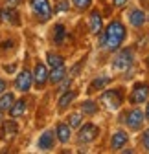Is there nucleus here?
Instances as JSON below:
<instances>
[{"label": "nucleus", "mask_w": 149, "mask_h": 154, "mask_svg": "<svg viewBox=\"0 0 149 154\" xmlns=\"http://www.w3.org/2000/svg\"><path fill=\"white\" fill-rule=\"evenodd\" d=\"M101 105L107 110H118L123 105V92L122 88H113V90H105L100 97Z\"/></svg>", "instance_id": "2"}, {"label": "nucleus", "mask_w": 149, "mask_h": 154, "mask_svg": "<svg viewBox=\"0 0 149 154\" xmlns=\"http://www.w3.org/2000/svg\"><path fill=\"white\" fill-rule=\"evenodd\" d=\"M53 143H55V134L52 130H46L41 134L39 141H37V147H39L41 150H52L53 149Z\"/></svg>", "instance_id": "13"}, {"label": "nucleus", "mask_w": 149, "mask_h": 154, "mask_svg": "<svg viewBox=\"0 0 149 154\" xmlns=\"http://www.w3.org/2000/svg\"><path fill=\"white\" fill-rule=\"evenodd\" d=\"M4 70H6V72H9V73H13V72H15V64H6V66H4Z\"/></svg>", "instance_id": "31"}, {"label": "nucleus", "mask_w": 149, "mask_h": 154, "mask_svg": "<svg viewBox=\"0 0 149 154\" xmlns=\"http://www.w3.org/2000/svg\"><path fill=\"white\" fill-rule=\"evenodd\" d=\"M110 81H113V79H110L109 75H98L96 79L88 85V90H87V92H88V94H94V92H98V90H103Z\"/></svg>", "instance_id": "16"}, {"label": "nucleus", "mask_w": 149, "mask_h": 154, "mask_svg": "<svg viewBox=\"0 0 149 154\" xmlns=\"http://www.w3.org/2000/svg\"><path fill=\"white\" fill-rule=\"evenodd\" d=\"M8 112H9L11 118H21V116H24V114H26V101H24V99L15 101Z\"/></svg>", "instance_id": "19"}, {"label": "nucleus", "mask_w": 149, "mask_h": 154, "mask_svg": "<svg viewBox=\"0 0 149 154\" xmlns=\"http://www.w3.org/2000/svg\"><path fill=\"white\" fill-rule=\"evenodd\" d=\"M144 121H145V116L140 108H133V110H129L122 116V123H125L131 130H140Z\"/></svg>", "instance_id": "3"}, {"label": "nucleus", "mask_w": 149, "mask_h": 154, "mask_svg": "<svg viewBox=\"0 0 149 154\" xmlns=\"http://www.w3.org/2000/svg\"><path fill=\"white\" fill-rule=\"evenodd\" d=\"M2 119H4V110L0 108V123H2Z\"/></svg>", "instance_id": "34"}, {"label": "nucleus", "mask_w": 149, "mask_h": 154, "mask_svg": "<svg viewBox=\"0 0 149 154\" xmlns=\"http://www.w3.org/2000/svg\"><path fill=\"white\" fill-rule=\"evenodd\" d=\"M33 83L37 88H43L46 83H48V68L44 63H37L35 68H33Z\"/></svg>", "instance_id": "9"}, {"label": "nucleus", "mask_w": 149, "mask_h": 154, "mask_svg": "<svg viewBox=\"0 0 149 154\" xmlns=\"http://www.w3.org/2000/svg\"><path fill=\"white\" fill-rule=\"evenodd\" d=\"M15 103V95L11 92H4V94H0V108H2L4 112L11 108V105Z\"/></svg>", "instance_id": "20"}, {"label": "nucleus", "mask_w": 149, "mask_h": 154, "mask_svg": "<svg viewBox=\"0 0 149 154\" xmlns=\"http://www.w3.org/2000/svg\"><path fill=\"white\" fill-rule=\"evenodd\" d=\"M18 2H21V0H8V4H9V6H11V8H13V6H17V4H18Z\"/></svg>", "instance_id": "32"}, {"label": "nucleus", "mask_w": 149, "mask_h": 154, "mask_svg": "<svg viewBox=\"0 0 149 154\" xmlns=\"http://www.w3.org/2000/svg\"><path fill=\"white\" fill-rule=\"evenodd\" d=\"M72 2H74V6H76L79 11H85V9H88V8H90L92 0H72Z\"/></svg>", "instance_id": "26"}, {"label": "nucleus", "mask_w": 149, "mask_h": 154, "mask_svg": "<svg viewBox=\"0 0 149 154\" xmlns=\"http://www.w3.org/2000/svg\"><path fill=\"white\" fill-rule=\"evenodd\" d=\"M127 141H129V134H127L125 130H118V132L113 134V140H110V149H113V150H120V149H123V147L127 145Z\"/></svg>", "instance_id": "12"}, {"label": "nucleus", "mask_w": 149, "mask_h": 154, "mask_svg": "<svg viewBox=\"0 0 149 154\" xmlns=\"http://www.w3.org/2000/svg\"><path fill=\"white\" fill-rule=\"evenodd\" d=\"M63 38H65V26L57 24L55 26V31H53V41H55V44H61Z\"/></svg>", "instance_id": "25"}, {"label": "nucleus", "mask_w": 149, "mask_h": 154, "mask_svg": "<svg viewBox=\"0 0 149 154\" xmlns=\"http://www.w3.org/2000/svg\"><path fill=\"white\" fill-rule=\"evenodd\" d=\"M31 85H33V75H31V72L22 70L21 73H17V77H15V88L18 92H22V94L30 92Z\"/></svg>", "instance_id": "8"}, {"label": "nucleus", "mask_w": 149, "mask_h": 154, "mask_svg": "<svg viewBox=\"0 0 149 154\" xmlns=\"http://www.w3.org/2000/svg\"><path fill=\"white\" fill-rule=\"evenodd\" d=\"M76 97H78V92H76V90H68V92L65 90V92L61 94V97H59V103H57V105H59V110H65L66 106H70Z\"/></svg>", "instance_id": "18"}, {"label": "nucleus", "mask_w": 149, "mask_h": 154, "mask_svg": "<svg viewBox=\"0 0 149 154\" xmlns=\"http://www.w3.org/2000/svg\"><path fill=\"white\" fill-rule=\"evenodd\" d=\"M88 28H90V31L94 33V35H98V33L103 31V17H101V13L98 9H94V11L90 13V17H88Z\"/></svg>", "instance_id": "11"}, {"label": "nucleus", "mask_w": 149, "mask_h": 154, "mask_svg": "<svg viewBox=\"0 0 149 154\" xmlns=\"http://www.w3.org/2000/svg\"><path fill=\"white\" fill-rule=\"evenodd\" d=\"M125 26L122 20H113L107 28H105V33H103V48L107 51H118L120 46L123 44L125 41Z\"/></svg>", "instance_id": "1"}, {"label": "nucleus", "mask_w": 149, "mask_h": 154, "mask_svg": "<svg viewBox=\"0 0 149 154\" xmlns=\"http://www.w3.org/2000/svg\"><path fill=\"white\" fill-rule=\"evenodd\" d=\"M131 66H133V50H129V48L120 50L113 59V70L123 72V70H129Z\"/></svg>", "instance_id": "4"}, {"label": "nucleus", "mask_w": 149, "mask_h": 154, "mask_svg": "<svg viewBox=\"0 0 149 154\" xmlns=\"http://www.w3.org/2000/svg\"><path fill=\"white\" fill-rule=\"evenodd\" d=\"M145 20H147V17H145V13H144L140 8L131 9V13H129V22H131V26L142 28V26L145 24Z\"/></svg>", "instance_id": "14"}, {"label": "nucleus", "mask_w": 149, "mask_h": 154, "mask_svg": "<svg viewBox=\"0 0 149 154\" xmlns=\"http://www.w3.org/2000/svg\"><path fill=\"white\" fill-rule=\"evenodd\" d=\"M17 134H18V125H17L13 119H9V121H4V123H2V128H0V138H2L4 141L13 140Z\"/></svg>", "instance_id": "10"}, {"label": "nucleus", "mask_w": 149, "mask_h": 154, "mask_svg": "<svg viewBox=\"0 0 149 154\" xmlns=\"http://www.w3.org/2000/svg\"><path fill=\"white\" fill-rule=\"evenodd\" d=\"M0 17H2V20H6V22H9V24H18V15H17V11L13 9V8H9V9H2L0 11Z\"/></svg>", "instance_id": "22"}, {"label": "nucleus", "mask_w": 149, "mask_h": 154, "mask_svg": "<svg viewBox=\"0 0 149 154\" xmlns=\"http://www.w3.org/2000/svg\"><path fill=\"white\" fill-rule=\"evenodd\" d=\"M142 145H144L145 150H149V128H145L144 134H142Z\"/></svg>", "instance_id": "27"}, {"label": "nucleus", "mask_w": 149, "mask_h": 154, "mask_svg": "<svg viewBox=\"0 0 149 154\" xmlns=\"http://www.w3.org/2000/svg\"><path fill=\"white\" fill-rule=\"evenodd\" d=\"M147 66H149V55H147Z\"/></svg>", "instance_id": "35"}, {"label": "nucleus", "mask_w": 149, "mask_h": 154, "mask_svg": "<svg viewBox=\"0 0 149 154\" xmlns=\"http://www.w3.org/2000/svg\"><path fill=\"white\" fill-rule=\"evenodd\" d=\"M46 63H48V66H50V68H55V66L65 64V59H63V57H61L59 53L48 51V53H46Z\"/></svg>", "instance_id": "23"}, {"label": "nucleus", "mask_w": 149, "mask_h": 154, "mask_svg": "<svg viewBox=\"0 0 149 154\" xmlns=\"http://www.w3.org/2000/svg\"><path fill=\"white\" fill-rule=\"evenodd\" d=\"M149 99V85L147 83H136L133 86V92L129 95V103L131 105H142Z\"/></svg>", "instance_id": "7"}, {"label": "nucleus", "mask_w": 149, "mask_h": 154, "mask_svg": "<svg viewBox=\"0 0 149 154\" xmlns=\"http://www.w3.org/2000/svg\"><path fill=\"white\" fill-rule=\"evenodd\" d=\"M81 119H83V114L81 112H74V114H68V118H66V125L70 128H78L81 125Z\"/></svg>", "instance_id": "24"}, {"label": "nucleus", "mask_w": 149, "mask_h": 154, "mask_svg": "<svg viewBox=\"0 0 149 154\" xmlns=\"http://www.w3.org/2000/svg\"><path fill=\"white\" fill-rule=\"evenodd\" d=\"M78 141L79 143H92L100 136V128L94 123H83L78 127Z\"/></svg>", "instance_id": "6"}, {"label": "nucleus", "mask_w": 149, "mask_h": 154, "mask_svg": "<svg viewBox=\"0 0 149 154\" xmlns=\"http://www.w3.org/2000/svg\"><path fill=\"white\" fill-rule=\"evenodd\" d=\"M144 116H145V121H149V103H147V108H145V112H144Z\"/></svg>", "instance_id": "33"}, {"label": "nucleus", "mask_w": 149, "mask_h": 154, "mask_svg": "<svg viewBox=\"0 0 149 154\" xmlns=\"http://www.w3.org/2000/svg\"><path fill=\"white\" fill-rule=\"evenodd\" d=\"M59 11H65V9H68V2L66 0H61V4H59V8H57Z\"/></svg>", "instance_id": "30"}, {"label": "nucleus", "mask_w": 149, "mask_h": 154, "mask_svg": "<svg viewBox=\"0 0 149 154\" xmlns=\"http://www.w3.org/2000/svg\"><path fill=\"white\" fill-rule=\"evenodd\" d=\"M30 6H31V11L33 15L39 18L41 22H46L50 20V17H52V6L48 0H30Z\"/></svg>", "instance_id": "5"}, {"label": "nucleus", "mask_w": 149, "mask_h": 154, "mask_svg": "<svg viewBox=\"0 0 149 154\" xmlns=\"http://www.w3.org/2000/svg\"><path fill=\"white\" fill-rule=\"evenodd\" d=\"M55 138L61 143H68L72 138V128L66 123H57V127H55Z\"/></svg>", "instance_id": "15"}, {"label": "nucleus", "mask_w": 149, "mask_h": 154, "mask_svg": "<svg viewBox=\"0 0 149 154\" xmlns=\"http://www.w3.org/2000/svg\"><path fill=\"white\" fill-rule=\"evenodd\" d=\"M79 110H81L83 116H94L98 112V103H94V101H83L79 105Z\"/></svg>", "instance_id": "21"}, {"label": "nucleus", "mask_w": 149, "mask_h": 154, "mask_svg": "<svg viewBox=\"0 0 149 154\" xmlns=\"http://www.w3.org/2000/svg\"><path fill=\"white\" fill-rule=\"evenodd\" d=\"M129 2V0H113V4H114V8H123L125 4Z\"/></svg>", "instance_id": "28"}, {"label": "nucleus", "mask_w": 149, "mask_h": 154, "mask_svg": "<svg viewBox=\"0 0 149 154\" xmlns=\"http://www.w3.org/2000/svg\"><path fill=\"white\" fill-rule=\"evenodd\" d=\"M6 88H8V83L2 79V77H0V94H4V92H6Z\"/></svg>", "instance_id": "29"}, {"label": "nucleus", "mask_w": 149, "mask_h": 154, "mask_svg": "<svg viewBox=\"0 0 149 154\" xmlns=\"http://www.w3.org/2000/svg\"><path fill=\"white\" fill-rule=\"evenodd\" d=\"M65 77H66V68H65V64L55 66V68H52V72H48V81H52L53 85H59Z\"/></svg>", "instance_id": "17"}]
</instances>
